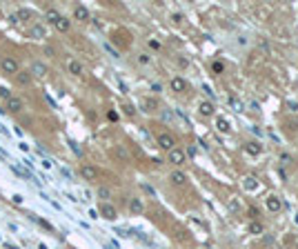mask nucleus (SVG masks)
Returning a JSON list of instances; mask_svg holds the SVG:
<instances>
[{"label":"nucleus","instance_id":"nucleus-1","mask_svg":"<svg viewBox=\"0 0 298 249\" xmlns=\"http://www.w3.org/2000/svg\"><path fill=\"white\" fill-rule=\"evenodd\" d=\"M156 145H158L162 151H171V149L176 147V138L171 136L169 132H162V134H158V136H156Z\"/></svg>","mask_w":298,"mask_h":249},{"label":"nucleus","instance_id":"nucleus-2","mask_svg":"<svg viewBox=\"0 0 298 249\" xmlns=\"http://www.w3.org/2000/svg\"><path fill=\"white\" fill-rule=\"evenodd\" d=\"M265 207H267L269 214H280L283 212V198L276 196V194H269V196L265 198Z\"/></svg>","mask_w":298,"mask_h":249},{"label":"nucleus","instance_id":"nucleus-3","mask_svg":"<svg viewBox=\"0 0 298 249\" xmlns=\"http://www.w3.org/2000/svg\"><path fill=\"white\" fill-rule=\"evenodd\" d=\"M167 160H169L174 167H183V165L187 162V154H185V149H178V147H174L171 151H167Z\"/></svg>","mask_w":298,"mask_h":249},{"label":"nucleus","instance_id":"nucleus-4","mask_svg":"<svg viewBox=\"0 0 298 249\" xmlns=\"http://www.w3.org/2000/svg\"><path fill=\"white\" fill-rule=\"evenodd\" d=\"M80 176H83L85 180L94 182V180H98L100 178V171H98V167H94V165H83L80 167Z\"/></svg>","mask_w":298,"mask_h":249},{"label":"nucleus","instance_id":"nucleus-5","mask_svg":"<svg viewBox=\"0 0 298 249\" xmlns=\"http://www.w3.org/2000/svg\"><path fill=\"white\" fill-rule=\"evenodd\" d=\"M0 69H3L5 74H18L20 69H18V60L12 56H5L3 60H0Z\"/></svg>","mask_w":298,"mask_h":249},{"label":"nucleus","instance_id":"nucleus-6","mask_svg":"<svg viewBox=\"0 0 298 249\" xmlns=\"http://www.w3.org/2000/svg\"><path fill=\"white\" fill-rule=\"evenodd\" d=\"M216 113V107L211 100H200L198 102V116L200 118H211Z\"/></svg>","mask_w":298,"mask_h":249},{"label":"nucleus","instance_id":"nucleus-7","mask_svg":"<svg viewBox=\"0 0 298 249\" xmlns=\"http://www.w3.org/2000/svg\"><path fill=\"white\" fill-rule=\"evenodd\" d=\"M187 180H189L187 174H185V171H181V169H174V171L169 174V182H171L174 187H185Z\"/></svg>","mask_w":298,"mask_h":249},{"label":"nucleus","instance_id":"nucleus-8","mask_svg":"<svg viewBox=\"0 0 298 249\" xmlns=\"http://www.w3.org/2000/svg\"><path fill=\"white\" fill-rule=\"evenodd\" d=\"M169 89L174 91V94H183V91H187V80L183 78V76H174V78L169 80Z\"/></svg>","mask_w":298,"mask_h":249},{"label":"nucleus","instance_id":"nucleus-9","mask_svg":"<svg viewBox=\"0 0 298 249\" xmlns=\"http://www.w3.org/2000/svg\"><path fill=\"white\" fill-rule=\"evenodd\" d=\"M31 18H34V12H31V9H18L16 14L9 16L12 23H27V20H31Z\"/></svg>","mask_w":298,"mask_h":249},{"label":"nucleus","instance_id":"nucleus-10","mask_svg":"<svg viewBox=\"0 0 298 249\" xmlns=\"http://www.w3.org/2000/svg\"><path fill=\"white\" fill-rule=\"evenodd\" d=\"M140 109H143L145 113H156L158 111V100L145 96V98H140Z\"/></svg>","mask_w":298,"mask_h":249},{"label":"nucleus","instance_id":"nucleus-11","mask_svg":"<svg viewBox=\"0 0 298 249\" xmlns=\"http://www.w3.org/2000/svg\"><path fill=\"white\" fill-rule=\"evenodd\" d=\"M98 212H100L102 218H107V220H116L118 218V212H116V207H113L111 203H102Z\"/></svg>","mask_w":298,"mask_h":249},{"label":"nucleus","instance_id":"nucleus-12","mask_svg":"<svg viewBox=\"0 0 298 249\" xmlns=\"http://www.w3.org/2000/svg\"><path fill=\"white\" fill-rule=\"evenodd\" d=\"M243 149H245L249 156H261L263 154V145L258 143V140H247V143L243 145Z\"/></svg>","mask_w":298,"mask_h":249},{"label":"nucleus","instance_id":"nucleus-13","mask_svg":"<svg viewBox=\"0 0 298 249\" xmlns=\"http://www.w3.org/2000/svg\"><path fill=\"white\" fill-rule=\"evenodd\" d=\"M74 18L78 23H89V9L85 5H76L74 7Z\"/></svg>","mask_w":298,"mask_h":249},{"label":"nucleus","instance_id":"nucleus-14","mask_svg":"<svg viewBox=\"0 0 298 249\" xmlns=\"http://www.w3.org/2000/svg\"><path fill=\"white\" fill-rule=\"evenodd\" d=\"M29 38H34V40H42V38H47V29H45V25H40V23L31 25V29H29Z\"/></svg>","mask_w":298,"mask_h":249},{"label":"nucleus","instance_id":"nucleus-15","mask_svg":"<svg viewBox=\"0 0 298 249\" xmlns=\"http://www.w3.org/2000/svg\"><path fill=\"white\" fill-rule=\"evenodd\" d=\"M129 212H132L134 216L145 214V203H143V198H129Z\"/></svg>","mask_w":298,"mask_h":249},{"label":"nucleus","instance_id":"nucleus-16","mask_svg":"<svg viewBox=\"0 0 298 249\" xmlns=\"http://www.w3.org/2000/svg\"><path fill=\"white\" fill-rule=\"evenodd\" d=\"M47 72H49V69H47V65L45 63H34V65H31V78H34V76H36V78H45V76H47Z\"/></svg>","mask_w":298,"mask_h":249},{"label":"nucleus","instance_id":"nucleus-17","mask_svg":"<svg viewBox=\"0 0 298 249\" xmlns=\"http://www.w3.org/2000/svg\"><path fill=\"white\" fill-rule=\"evenodd\" d=\"M67 69H69V74H74V76H83V74H85L83 63H80V60H76V58H72V60L67 63Z\"/></svg>","mask_w":298,"mask_h":249},{"label":"nucleus","instance_id":"nucleus-18","mask_svg":"<svg viewBox=\"0 0 298 249\" xmlns=\"http://www.w3.org/2000/svg\"><path fill=\"white\" fill-rule=\"evenodd\" d=\"M7 111H12V113H20V111H23V100H20V98H16V96H12V98L7 100Z\"/></svg>","mask_w":298,"mask_h":249},{"label":"nucleus","instance_id":"nucleus-19","mask_svg":"<svg viewBox=\"0 0 298 249\" xmlns=\"http://www.w3.org/2000/svg\"><path fill=\"white\" fill-rule=\"evenodd\" d=\"M209 69H211V74L220 76V74H225L227 65H225V60H220V58H216V60H211V65H209Z\"/></svg>","mask_w":298,"mask_h":249},{"label":"nucleus","instance_id":"nucleus-20","mask_svg":"<svg viewBox=\"0 0 298 249\" xmlns=\"http://www.w3.org/2000/svg\"><path fill=\"white\" fill-rule=\"evenodd\" d=\"M243 187H245L247 192H256L258 189V178L256 176H245L243 178Z\"/></svg>","mask_w":298,"mask_h":249},{"label":"nucleus","instance_id":"nucleus-21","mask_svg":"<svg viewBox=\"0 0 298 249\" xmlns=\"http://www.w3.org/2000/svg\"><path fill=\"white\" fill-rule=\"evenodd\" d=\"M216 129H218L220 134H229L231 132V125H229V120H227V118H216Z\"/></svg>","mask_w":298,"mask_h":249},{"label":"nucleus","instance_id":"nucleus-22","mask_svg":"<svg viewBox=\"0 0 298 249\" xmlns=\"http://www.w3.org/2000/svg\"><path fill=\"white\" fill-rule=\"evenodd\" d=\"M53 27H56L58 31H63V34H67V31L72 29V20H69V18H65V16H61V18H58V23L53 25Z\"/></svg>","mask_w":298,"mask_h":249},{"label":"nucleus","instance_id":"nucleus-23","mask_svg":"<svg viewBox=\"0 0 298 249\" xmlns=\"http://www.w3.org/2000/svg\"><path fill=\"white\" fill-rule=\"evenodd\" d=\"M16 83L23 85V87H25V85H29L31 83V74L29 72H18V74H16Z\"/></svg>","mask_w":298,"mask_h":249},{"label":"nucleus","instance_id":"nucleus-24","mask_svg":"<svg viewBox=\"0 0 298 249\" xmlns=\"http://www.w3.org/2000/svg\"><path fill=\"white\" fill-rule=\"evenodd\" d=\"M263 231H265L263 223H258V220H252V223H249V234H254V236H261Z\"/></svg>","mask_w":298,"mask_h":249},{"label":"nucleus","instance_id":"nucleus-25","mask_svg":"<svg viewBox=\"0 0 298 249\" xmlns=\"http://www.w3.org/2000/svg\"><path fill=\"white\" fill-rule=\"evenodd\" d=\"M98 198H102V203H109V198H111V189L109 187H98Z\"/></svg>","mask_w":298,"mask_h":249},{"label":"nucleus","instance_id":"nucleus-26","mask_svg":"<svg viewBox=\"0 0 298 249\" xmlns=\"http://www.w3.org/2000/svg\"><path fill=\"white\" fill-rule=\"evenodd\" d=\"M136 63L140 65V67H147V65H151V56H149V53H138V56H136Z\"/></svg>","mask_w":298,"mask_h":249},{"label":"nucleus","instance_id":"nucleus-27","mask_svg":"<svg viewBox=\"0 0 298 249\" xmlns=\"http://www.w3.org/2000/svg\"><path fill=\"white\" fill-rule=\"evenodd\" d=\"M12 169H14V171H16V174H18L20 178H25V180H34V176H31V174H29V171L20 169V167H18V165H14V167H12Z\"/></svg>","mask_w":298,"mask_h":249},{"label":"nucleus","instance_id":"nucleus-28","mask_svg":"<svg viewBox=\"0 0 298 249\" xmlns=\"http://www.w3.org/2000/svg\"><path fill=\"white\" fill-rule=\"evenodd\" d=\"M58 18H61V14H58L56 9H49V12H47V23L56 25V23H58Z\"/></svg>","mask_w":298,"mask_h":249},{"label":"nucleus","instance_id":"nucleus-29","mask_svg":"<svg viewBox=\"0 0 298 249\" xmlns=\"http://www.w3.org/2000/svg\"><path fill=\"white\" fill-rule=\"evenodd\" d=\"M227 205H229V212H241V200H238V198H229V203H227Z\"/></svg>","mask_w":298,"mask_h":249},{"label":"nucleus","instance_id":"nucleus-30","mask_svg":"<svg viewBox=\"0 0 298 249\" xmlns=\"http://www.w3.org/2000/svg\"><path fill=\"white\" fill-rule=\"evenodd\" d=\"M123 111L127 113V116H136V107L129 105V102H125V105H123Z\"/></svg>","mask_w":298,"mask_h":249},{"label":"nucleus","instance_id":"nucleus-31","mask_svg":"<svg viewBox=\"0 0 298 249\" xmlns=\"http://www.w3.org/2000/svg\"><path fill=\"white\" fill-rule=\"evenodd\" d=\"M0 98H5V100H9V98H12V91H9L7 87H0Z\"/></svg>","mask_w":298,"mask_h":249},{"label":"nucleus","instance_id":"nucleus-32","mask_svg":"<svg viewBox=\"0 0 298 249\" xmlns=\"http://www.w3.org/2000/svg\"><path fill=\"white\" fill-rule=\"evenodd\" d=\"M42 51H45V56H56V49H53V47L51 45H45V49H42Z\"/></svg>","mask_w":298,"mask_h":249},{"label":"nucleus","instance_id":"nucleus-33","mask_svg":"<svg viewBox=\"0 0 298 249\" xmlns=\"http://www.w3.org/2000/svg\"><path fill=\"white\" fill-rule=\"evenodd\" d=\"M36 220H38V225H40V227H45L47 231H53V227H51L49 223H47V220H42V218H36Z\"/></svg>","mask_w":298,"mask_h":249},{"label":"nucleus","instance_id":"nucleus-34","mask_svg":"<svg viewBox=\"0 0 298 249\" xmlns=\"http://www.w3.org/2000/svg\"><path fill=\"white\" fill-rule=\"evenodd\" d=\"M178 67L187 69V67H189V60H187V58H178Z\"/></svg>","mask_w":298,"mask_h":249},{"label":"nucleus","instance_id":"nucleus-35","mask_svg":"<svg viewBox=\"0 0 298 249\" xmlns=\"http://www.w3.org/2000/svg\"><path fill=\"white\" fill-rule=\"evenodd\" d=\"M171 20H174L176 25H178V23H183V14H174V16H171Z\"/></svg>","mask_w":298,"mask_h":249},{"label":"nucleus","instance_id":"nucleus-36","mask_svg":"<svg viewBox=\"0 0 298 249\" xmlns=\"http://www.w3.org/2000/svg\"><path fill=\"white\" fill-rule=\"evenodd\" d=\"M149 47L151 49H160V42L158 40H149Z\"/></svg>","mask_w":298,"mask_h":249},{"label":"nucleus","instance_id":"nucleus-37","mask_svg":"<svg viewBox=\"0 0 298 249\" xmlns=\"http://www.w3.org/2000/svg\"><path fill=\"white\" fill-rule=\"evenodd\" d=\"M69 147H72V149L76 151V154H78V156H80V147H78V145H76V143H72V140H69Z\"/></svg>","mask_w":298,"mask_h":249},{"label":"nucleus","instance_id":"nucleus-38","mask_svg":"<svg viewBox=\"0 0 298 249\" xmlns=\"http://www.w3.org/2000/svg\"><path fill=\"white\" fill-rule=\"evenodd\" d=\"M107 116H109V120H113V122L118 120V113H116V111H109V113H107Z\"/></svg>","mask_w":298,"mask_h":249},{"label":"nucleus","instance_id":"nucleus-39","mask_svg":"<svg viewBox=\"0 0 298 249\" xmlns=\"http://www.w3.org/2000/svg\"><path fill=\"white\" fill-rule=\"evenodd\" d=\"M12 200H14V203H16V205H20V203H23V196H18V194H16V196H14Z\"/></svg>","mask_w":298,"mask_h":249},{"label":"nucleus","instance_id":"nucleus-40","mask_svg":"<svg viewBox=\"0 0 298 249\" xmlns=\"http://www.w3.org/2000/svg\"><path fill=\"white\" fill-rule=\"evenodd\" d=\"M5 247H7V249H20V247H16V245H12V242H5Z\"/></svg>","mask_w":298,"mask_h":249},{"label":"nucleus","instance_id":"nucleus-41","mask_svg":"<svg viewBox=\"0 0 298 249\" xmlns=\"http://www.w3.org/2000/svg\"><path fill=\"white\" fill-rule=\"evenodd\" d=\"M0 158H7V154H5V151H3V149H0Z\"/></svg>","mask_w":298,"mask_h":249},{"label":"nucleus","instance_id":"nucleus-42","mask_svg":"<svg viewBox=\"0 0 298 249\" xmlns=\"http://www.w3.org/2000/svg\"><path fill=\"white\" fill-rule=\"evenodd\" d=\"M5 111H7V109H5V107H0V116H3V113H5Z\"/></svg>","mask_w":298,"mask_h":249},{"label":"nucleus","instance_id":"nucleus-43","mask_svg":"<svg viewBox=\"0 0 298 249\" xmlns=\"http://www.w3.org/2000/svg\"><path fill=\"white\" fill-rule=\"evenodd\" d=\"M296 223H298V216H296Z\"/></svg>","mask_w":298,"mask_h":249}]
</instances>
